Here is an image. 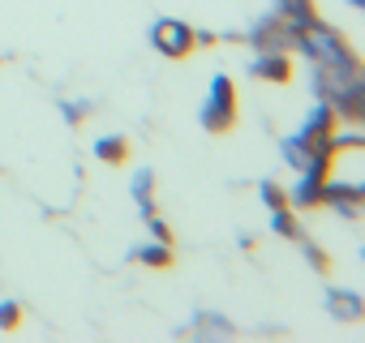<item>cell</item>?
I'll return each instance as SVG.
<instances>
[{
    "mask_svg": "<svg viewBox=\"0 0 365 343\" xmlns=\"http://www.w3.org/2000/svg\"><path fill=\"white\" fill-rule=\"evenodd\" d=\"M297 48L314 60V69H327L331 78H352V73H361V69H356V56L348 52V43H344L331 26H322L318 18L297 35Z\"/></svg>",
    "mask_w": 365,
    "mask_h": 343,
    "instance_id": "1",
    "label": "cell"
},
{
    "mask_svg": "<svg viewBox=\"0 0 365 343\" xmlns=\"http://www.w3.org/2000/svg\"><path fill=\"white\" fill-rule=\"evenodd\" d=\"M237 120V86L232 78H211V90H207V103H202V129L207 133H228Z\"/></svg>",
    "mask_w": 365,
    "mask_h": 343,
    "instance_id": "2",
    "label": "cell"
},
{
    "mask_svg": "<svg viewBox=\"0 0 365 343\" xmlns=\"http://www.w3.org/2000/svg\"><path fill=\"white\" fill-rule=\"evenodd\" d=\"M331 154H335V150H314V154H309V163L301 167V181H297V189L288 194V202H297V206H318V202H322L327 172H331Z\"/></svg>",
    "mask_w": 365,
    "mask_h": 343,
    "instance_id": "3",
    "label": "cell"
},
{
    "mask_svg": "<svg viewBox=\"0 0 365 343\" xmlns=\"http://www.w3.org/2000/svg\"><path fill=\"white\" fill-rule=\"evenodd\" d=\"M150 43H155V48H159L163 56L180 60V56H190V52H194L198 35L190 31V22H176V18H159V22L150 26Z\"/></svg>",
    "mask_w": 365,
    "mask_h": 343,
    "instance_id": "4",
    "label": "cell"
},
{
    "mask_svg": "<svg viewBox=\"0 0 365 343\" xmlns=\"http://www.w3.org/2000/svg\"><path fill=\"white\" fill-rule=\"evenodd\" d=\"M250 43H254L258 52H288V48H297V31H292L279 14H267L262 22H254Z\"/></svg>",
    "mask_w": 365,
    "mask_h": 343,
    "instance_id": "5",
    "label": "cell"
},
{
    "mask_svg": "<svg viewBox=\"0 0 365 343\" xmlns=\"http://www.w3.org/2000/svg\"><path fill=\"white\" fill-rule=\"evenodd\" d=\"M331 133H335V107L318 99V107H314V112L305 116V125H301V137H305L309 150H331Z\"/></svg>",
    "mask_w": 365,
    "mask_h": 343,
    "instance_id": "6",
    "label": "cell"
},
{
    "mask_svg": "<svg viewBox=\"0 0 365 343\" xmlns=\"http://www.w3.org/2000/svg\"><path fill=\"white\" fill-rule=\"evenodd\" d=\"M322 202H331L339 215L356 219V215H361V185H352V181H327Z\"/></svg>",
    "mask_w": 365,
    "mask_h": 343,
    "instance_id": "7",
    "label": "cell"
},
{
    "mask_svg": "<svg viewBox=\"0 0 365 343\" xmlns=\"http://www.w3.org/2000/svg\"><path fill=\"white\" fill-rule=\"evenodd\" d=\"M250 73L267 78V82H288L292 78V60H288V52H258L254 65H250Z\"/></svg>",
    "mask_w": 365,
    "mask_h": 343,
    "instance_id": "8",
    "label": "cell"
},
{
    "mask_svg": "<svg viewBox=\"0 0 365 343\" xmlns=\"http://www.w3.org/2000/svg\"><path fill=\"white\" fill-rule=\"evenodd\" d=\"M327 309L339 317V322H356L365 313V300L361 292H344V287H327Z\"/></svg>",
    "mask_w": 365,
    "mask_h": 343,
    "instance_id": "9",
    "label": "cell"
},
{
    "mask_svg": "<svg viewBox=\"0 0 365 343\" xmlns=\"http://www.w3.org/2000/svg\"><path fill=\"white\" fill-rule=\"evenodd\" d=\"M275 14H279L297 35L314 22V5H309V0H275Z\"/></svg>",
    "mask_w": 365,
    "mask_h": 343,
    "instance_id": "10",
    "label": "cell"
},
{
    "mask_svg": "<svg viewBox=\"0 0 365 343\" xmlns=\"http://www.w3.org/2000/svg\"><path fill=\"white\" fill-rule=\"evenodd\" d=\"M125 154H129V146H125V137H99L95 142V159L99 163H125Z\"/></svg>",
    "mask_w": 365,
    "mask_h": 343,
    "instance_id": "11",
    "label": "cell"
},
{
    "mask_svg": "<svg viewBox=\"0 0 365 343\" xmlns=\"http://www.w3.org/2000/svg\"><path fill=\"white\" fill-rule=\"evenodd\" d=\"M279 154H284V159L301 172V167L309 163V154H314V150L305 146V137H301V133H292V137H284V142H279Z\"/></svg>",
    "mask_w": 365,
    "mask_h": 343,
    "instance_id": "12",
    "label": "cell"
},
{
    "mask_svg": "<svg viewBox=\"0 0 365 343\" xmlns=\"http://www.w3.org/2000/svg\"><path fill=\"white\" fill-rule=\"evenodd\" d=\"M271 228L284 236V241H301V228H297V219L288 215V206H279V211H271Z\"/></svg>",
    "mask_w": 365,
    "mask_h": 343,
    "instance_id": "13",
    "label": "cell"
},
{
    "mask_svg": "<svg viewBox=\"0 0 365 343\" xmlns=\"http://www.w3.org/2000/svg\"><path fill=\"white\" fill-rule=\"evenodd\" d=\"M129 258H138V262H146V266H168L172 262V253H168V245H142V249H133Z\"/></svg>",
    "mask_w": 365,
    "mask_h": 343,
    "instance_id": "14",
    "label": "cell"
},
{
    "mask_svg": "<svg viewBox=\"0 0 365 343\" xmlns=\"http://www.w3.org/2000/svg\"><path fill=\"white\" fill-rule=\"evenodd\" d=\"M133 198L142 206V219L155 215V206H150V172H138V176H133Z\"/></svg>",
    "mask_w": 365,
    "mask_h": 343,
    "instance_id": "15",
    "label": "cell"
},
{
    "mask_svg": "<svg viewBox=\"0 0 365 343\" xmlns=\"http://www.w3.org/2000/svg\"><path fill=\"white\" fill-rule=\"evenodd\" d=\"M258 194H262V202H267V211H279V206H288V194L275 185V181H262L258 185Z\"/></svg>",
    "mask_w": 365,
    "mask_h": 343,
    "instance_id": "16",
    "label": "cell"
},
{
    "mask_svg": "<svg viewBox=\"0 0 365 343\" xmlns=\"http://www.w3.org/2000/svg\"><path fill=\"white\" fill-rule=\"evenodd\" d=\"M22 322V305L18 300H0V330H14Z\"/></svg>",
    "mask_w": 365,
    "mask_h": 343,
    "instance_id": "17",
    "label": "cell"
},
{
    "mask_svg": "<svg viewBox=\"0 0 365 343\" xmlns=\"http://www.w3.org/2000/svg\"><path fill=\"white\" fill-rule=\"evenodd\" d=\"M301 253L309 258V266H314V270H322V275H327V266H331V262H327V253H322L318 245H301Z\"/></svg>",
    "mask_w": 365,
    "mask_h": 343,
    "instance_id": "18",
    "label": "cell"
},
{
    "mask_svg": "<svg viewBox=\"0 0 365 343\" xmlns=\"http://www.w3.org/2000/svg\"><path fill=\"white\" fill-rule=\"evenodd\" d=\"M86 112H91V103H86V99H73V103H65V120H69V125H78Z\"/></svg>",
    "mask_w": 365,
    "mask_h": 343,
    "instance_id": "19",
    "label": "cell"
},
{
    "mask_svg": "<svg viewBox=\"0 0 365 343\" xmlns=\"http://www.w3.org/2000/svg\"><path fill=\"white\" fill-rule=\"evenodd\" d=\"M146 228H150V236H155L159 245H172V232H168V228H163V223H159L155 215H146Z\"/></svg>",
    "mask_w": 365,
    "mask_h": 343,
    "instance_id": "20",
    "label": "cell"
},
{
    "mask_svg": "<svg viewBox=\"0 0 365 343\" xmlns=\"http://www.w3.org/2000/svg\"><path fill=\"white\" fill-rule=\"evenodd\" d=\"M198 322H202V326H207L211 334H228V330H232L228 322H220V317H211V313H198Z\"/></svg>",
    "mask_w": 365,
    "mask_h": 343,
    "instance_id": "21",
    "label": "cell"
},
{
    "mask_svg": "<svg viewBox=\"0 0 365 343\" xmlns=\"http://www.w3.org/2000/svg\"><path fill=\"white\" fill-rule=\"evenodd\" d=\"M352 5H365V0H352Z\"/></svg>",
    "mask_w": 365,
    "mask_h": 343,
    "instance_id": "22",
    "label": "cell"
}]
</instances>
